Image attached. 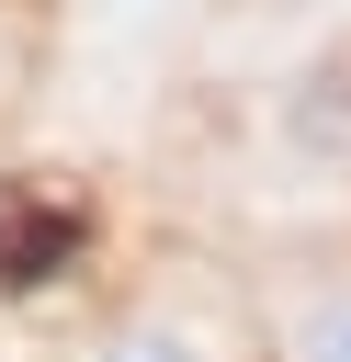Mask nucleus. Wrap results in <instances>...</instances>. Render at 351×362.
<instances>
[{"instance_id":"1","label":"nucleus","mask_w":351,"mask_h":362,"mask_svg":"<svg viewBox=\"0 0 351 362\" xmlns=\"http://www.w3.org/2000/svg\"><path fill=\"white\" fill-rule=\"evenodd\" d=\"M283 362H351V283H328V294H306V305H294Z\"/></svg>"},{"instance_id":"2","label":"nucleus","mask_w":351,"mask_h":362,"mask_svg":"<svg viewBox=\"0 0 351 362\" xmlns=\"http://www.w3.org/2000/svg\"><path fill=\"white\" fill-rule=\"evenodd\" d=\"M91 362H204V339H192V328H170V317H136V328H113Z\"/></svg>"}]
</instances>
